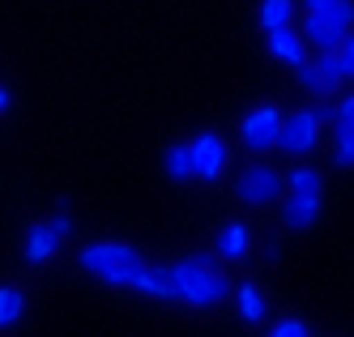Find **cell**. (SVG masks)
Listing matches in <instances>:
<instances>
[{
  "label": "cell",
  "mask_w": 354,
  "mask_h": 337,
  "mask_svg": "<svg viewBox=\"0 0 354 337\" xmlns=\"http://www.w3.org/2000/svg\"><path fill=\"white\" fill-rule=\"evenodd\" d=\"M248 252H252V230L243 222H231V226L218 230L214 256H222V261H239V256H248Z\"/></svg>",
  "instance_id": "7c38bea8"
},
{
  "label": "cell",
  "mask_w": 354,
  "mask_h": 337,
  "mask_svg": "<svg viewBox=\"0 0 354 337\" xmlns=\"http://www.w3.org/2000/svg\"><path fill=\"white\" fill-rule=\"evenodd\" d=\"M265 39H269V51H273V56L282 60V64H290V69L308 64V43L299 39V30H295V26H282V30H269Z\"/></svg>",
  "instance_id": "8fae6325"
},
{
  "label": "cell",
  "mask_w": 354,
  "mask_h": 337,
  "mask_svg": "<svg viewBox=\"0 0 354 337\" xmlns=\"http://www.w3.org/2000/svg\"><path fill=\"white\" fill-rule=\"evenodd\" d=\"M337 0H303V13H328Z\"/></svg>",
  "instance_id": "cb8c5ba5"
},
{
  "label": "cell",
  "mask_w": 354,
  "mask_h": 337,
  "mask_svg": "<svg viewBox=\"0 0 354 337\" xmlns=\"http://www.w3.org/2000/svg\"><path fill=\"white\" fill-rule=\"evenodd\" d=\"M235 192H239V201H248V205H273V201L286 197V179L277 175L273 167H265V163H252V167H243V175L235 179Z\"/></svg>",
  "instance_id": "5b68a950"
},
{
  "label": "cell",
  "mask_w": 354,
  "mask_h": 337,
  "mask_svg": "<svg viewBox=\"0 0 354 337\" xmlns=\"http://www.w3.org/2000/svg\"><path fill=\"white\" fill-rule=\"evenodd\" d=\"M265 337H312V329L303 325L299 316H286V320H277V325H273Z\"/></svg>",
  "instance_id": "ffe728a7"
},
{
  "label": "cell",
  "mask_w": 354,
  "mask_h": 337,
  "mask_svg": "<svg viewBox=\"0 0 354 337\" xmlns=\"http://www.w3.org/2000/svg\"><path fill=\"white\" fill-rule=\"evenodd\" d=\"M333 163L354 167V128H337L333 133Z\"/></svg>",
  "instance_id": "d6986e66"
},
{
  "label": "cell",
  "mask_w": 354,
  "mask_h": 337,
  "mask_svg": "<svg viewBox=\"0 0 354 337\" xmlns=\"http://www.w3.org/2000/svg\"><path fill=\"white\" fill-rule=\"evenodd\" d=\"M333 124H337V128H354V90L333 102Z\"/></svg>",
  "instance_id": "44dd1931"
},
{
  "label": "cell",
  "mask_w": 354,
  "mask_h": 337,
  "mask_svg": "<svg viewBox=\"0 0 354 337\" xmlns=\"http://www.w3.org/2000/svg\"><path fill=\"white\" fill-rule=\"evenodd\" d=\"M21 312H26V295H21L17 286H0V329L17 325Z\"/></svg>",
  "instance_id": "e0dca14e"
},
{
  "label": "cell",
  "mask_w": 354,
  "mask_h": 337,
  "mask_svg": "<svg viewBox=\"0 0 354 337\" xmlns=\"http://www.w3.org/2000/svg\"><path fill=\"white\" fill-rule=\"evenodd\" d=\"M299 86L316 94V98H328V94H337V86L346 82V69L337 60V51H316V56L308 64H299Z\"/></svg>",
  "instance_id": "277c9868"
},
{
  "label": "cell",
  "mask_w": 354,
  "mask_h": 337,
  "mask_svg": "<svg viewBox=\"0 0 354 337\" xmlns=\"http://www.w3.org/2000/svg\"><path fill=\"white\" fill-rule=\"evenodd\" d=\"M265 256H269V261H277V256H282V244L269 239V244H265Z\"/></svg>",
  "instance_id": "d4e9b609"
},
{
  "label": "cell",
  "mask_w": 354,
  "mask_h": 337,
  "mask_svg": "<svg viewBox=\"0 0 354 337\" xmlns=\"http://www.w3.org/2000/svg\"><path fill=\"white\" fill-rule=\"evenodd\" d=\"M129 291L137 295H149V299H175V286H171V265H137L133 277H129Z\"/></svg>",
  "instance_id": "30bf717a"
},
{
  "label": "cell",
  "mask_w": 354,
  "mask_h": 337,
  "mask_svg": "<svg viewBox=\"0 0 354 337\" xmlns=\"http://www.w3.org/2000/svg\"><path fill=\"white\" fill-rule=\"evenodd\" d=\"M9 102H13V94H9L5 86H0V111H9Z\"/></svg>",
  "instance_id": "484cf974"
},
{
  "label": "cell",
  "mask_w": 354,
  "mask_h": 337,
  "mask_svg": "<svg viewBox=\"0 0 354 337\" xmlns=\"http://www.w3.org/2000/svg\"><path fill=\"white\" fill-rule=\"evenodd\" d=\"M337 60H342V69H346V77H354V35L337 47Z\"/></svg>",
  "instance_id": "7402d4cb"
},
{
  "label": "cell",
  "mask_w": 354,
  "mask_h": 337,
  "mask_svg": "<svg viewBox=\"0 0 354 337\" xmlns=\"http://www.w3.org/2000/svg\"><path fill=\"white\" fill-rule=\"evenodd\" d=\"M277 133H282V111L269 107V102H261V107H252L239 124V137L252 154H265L277 145Z\"/></svg>",
  "instance_id": "8992f818"
},
{
  "label": "cell",
  "mask_w": 354,
  "mask_h": 337,
  "mask_svg": "<svg viewBox=\"0 0 354 337\" xmlns=\"http://www.w3.org/2000/svg\"><path fill=\"white\" fill-rule=\"evenodd\" d=\"M282 179H286V192H324V179H320L316 167H295Z\"/></svg>",
  "instance_id": "ac0fdd59"
},
{
  "label": "cell",
  "mask_w": 354,
  "mask_h": 337,
  "mask_svg": "<svg viewBox=\"0 0 354 337\" xmlns=\"http://www.w3.org/2000/svg\"><path fill=\"white\" fill-rule=\"evenodd\" d=\"M235 307H239V316H243L248 325H261L265 312H269V307H265V295L252 286V282H243V286L235 291Z\"/></svg>",
  "instance_id": "9a60e30c"
},
{
  "label": "cell",
  "mask_w": 354,
  "mask_h": 337,
  "mask_svg": "<svg viewBox=\"0 0 354 337\" xmlns=\"http://www.w3.org/2000/svg\"><path fill=\"white\" fill-rule=\"evenodd\" d=\"M171 286H175V299H184L192 307H214L231 295V282L226 273L205 256H188V261H175L171 265Z\"/></svg>",
  "instance_id": "6da1fadb"
},
{
  "label": "cell",
  "mask_w": 354,
  "mask_h": 337,
  "mask_svg": "<svg viewBox=\"0 0 354 337\" xmlns=\"http://www.w3.org/2000/svg\"><path fill=\"white\" fill-rule=\"evenodd\" d=\"M77 261H82V269L94 282H107V286H129V277L141 265V256L129 244H120V239H98V244H86L82 248Z\"/></svg>",
  "instance_id": "7a4b0ae2"
},
{
  "label": "cell",
  "mask_w": 354,
  "mask_h": 337,
  "mask_svg": "<svg viewBox=\"0 0 354 337\" xmlns=\"http://www.w3.org/2000/svg\"><path fill=\"white\" fill-rule=\"evenodd\" d=\"M295 30H299V39H303V43L316 47V51H337V47L350 39V26H346V21H337L333 13H303Z\"/></svg>",
  "instance_id": "52a82bcc"
},
{
  "label": "cell",
  "mask_w": 354,
  "mask_h": 337,
  "mask_svg": "<svg viewBox=\"0 0 354 337\" xmlns=\"http://www.w3.org/2000/svg\"><path fill=\"white\" fill-rule=\"evenodd\" d=\"M162 171L175 179V184H180V179H192V154H188L184 141L167 145V154H162Z\"/></svg>",
  "instance_id": "2e32d148"
},
{
  "label": "cell",
  "mask_w": 354,
  "mask_h": 337,
  "mask_svg": "<svg viewBox=\"0 0 354 337\" xmlns=\"http://www.w3.org/2000/svg\"><path fill=\"white\" fill-rule=\"evenodd\" d=\"M188 154H192V179H218L231 163V149L218 133H201L188 141Z\"/></svg>",
  "instance_id": "ba28073f"
},
{
  "label": "cell",
  "mask_w": 354,
  "mask_h": 337,
  "mask_svg": "<svg viewBox=\"0 0 354 337\" xmlns=\"http://www.w3.org/2000/svg\"><path fill=\"white\" fill-rule=\"evenodd\" d=\"M320 128L324 124H320L316 107H299V111L282 116V133H277V145L273 149L290 154V158H303V154H312L320 145Z\"/></svg>",
  "instance_id": "3957f363"
},
{
  "label": "cell",
  "mask_w": 354,
  "mask_h": 337,
  "mask_svg": "<svg viewBox=\"0 0 354 337\" xmlns=\"http://www.w3.org/2000/svg\"><path fill=\"white\" fill-rule=\"evenodd\" d=\"M320 218V192H286L282 197V226L286 230H308Z\"/></svg>",
  "instance_id": "9c48e42d"
},
{
  "label": "cell",
  "mask_w": 354,
  "mask_h": 337,
  "mask_svg": "<svg viewBox=\"0 0 354 337\" xmlns=\"http://www.w3.org/2000/svg\"><path fill=\"white\" fill-rule=\"evenodd\" d=\"M47 222H52V226H56V235H60V239H64V235H68V230H73V218H68L64 210H60V214H52V218H47Z\"/></svg>",
  "instance_id": "603a6c76"
},
{
  "label": "cell",
  "mask_w": 354,
  "mask_h": 337,
  "mask_svg": "<svg viewBox=\"0 0 354 337\" xmlns=\"http://www.w3.org/2000/svg\"><path fill=\"white\" fill-rule=\"evenodd\" d=\"M56 252H60V235H56V226H52V222L30 226V235H26V261H30V265H43V261H52Z\"/></svg>",
  "instance_id": "4fadbf2b"
},
{
  "label": "cell",
  "mask_w": 354,
  "mask_h": 337,
  "mask_svg": "<svg viewBox=\"0 0 354 337\" xmlns=\"http://www.w3.org/2000/svg\"><path fill=\"white\" fill-rule=\"evenodd\" d=\"M295 13H299L295 0H261V26H265V35L269 30H282V26H295Z\"/></svg>",
  "instance_id": "5bb4252c"
}]
</instances>
